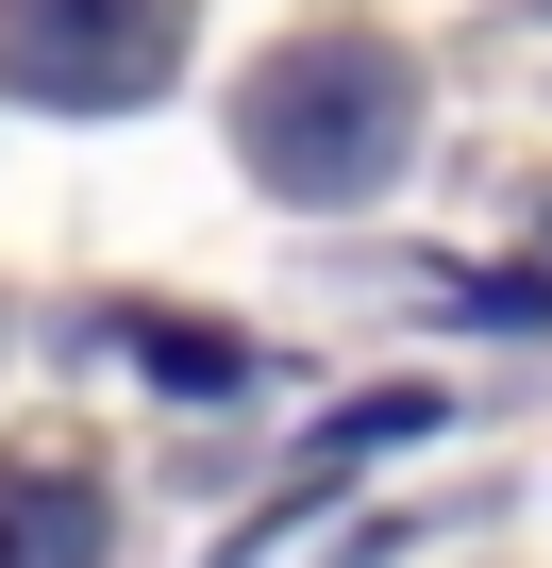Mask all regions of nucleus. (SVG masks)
<instances>
[{
  "label": "nucleus",
  "instance_id": "nucleus-3",
  "mask_svg": "<svg viewBox=\"0 0 552 568\" xmlns=\"http://www.w3.org/2000/svg\"><path fill=\"white\" fill-rule=\"evenodd\" d=\"M0 568H101V485L0 452Z\"/></svg>",
  "mask_w": 552,
  "mask_h": 568
},
{
  "label": "nucleus",
  "instance_id": "nucleus-4",
  "mask_svg": "<svg viewBox=\"0 0 552 568\" xmlns=\"http://www.w3.org/2000/svg\"><path fill=\"white\" fill-rule=\"evenodd\" d=\"M118 335H134L168 385H234V352H218V335H184V318H118Z\"/></svg>",
  "mask_w": 552,
  "mask_h": 568
},
{
  "label": "nucleus",
  "instance_id": "nucleus-1",
  "mask_svg": "<svg viewBox=\"0 0 552 568\" xmlns=\"http://www.w3.org/2000/svg\"><path fill=\"white\" fill-rule=\"evenodd\" d=\"M402 134H419V84H402L385 51H352V34L251 68V101H234V151L285 184V201H369V184L402 168Z\"/></svg>",
  "mask_w": 552,
  "mask_h": 568
},
{
  "label": "nucleus",
  "instance_id": "nucleus-2",
  "mask_svg": "<svg viewBox=\"0 0 552 568\" xmlns=\"http://www.w3.org/2000/svg\"><path fill=\"white\" fill-rule=\"evenodd\" d=\"M184 51V0H0V84L18 101H151Z\"/></svg>",
  "mask_w": 552,
  "mask_h": 568
}]
</instances>
